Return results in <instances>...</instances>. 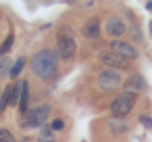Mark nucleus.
Here are the masks:
<instances>
[{"label":"nucleus","mask_w":152,"mask_h":142,"mask_svg":"<svg viewBox=\"0 0 152 142\" xmlns=\"http://www.w3.org/2000/svg\"><path fill=\"white\" fill-rule=\"evenodd\" d=\"M56 67H58V52L56 50H50V48L40 50L34 57V61H31V71L40 79H50L54 75Z\"/></svg>","instance_id":"obj_1"},{"label":"nucleus","mask_w":152,"mask_h":142,"mask_svg":"<svg viewBox=\"0 0 152 142\" xmlns=\"http://www.w3.org/2000/svg\"><path fill=\"white\" fill-rule=\"evenodd\" d=\"M56 52H58V59H65V61H69V59L75 57L77 44H75V38H73L71 29L69 32L67 29L58 32V36H56Z\"/></svg>","instance_id":"obj_2"},{"label":"nucleus","mask_w":152,"mask_h":142,"mask_svg":"<svg viewBox=\"0 0 152 142\" xmlns=\"http://www.w3.org/2000/svg\"><path fill=\"white\" fill-rule=\"evenodd\" d=\"M133 104H135V94L123 92V94H119L117 98H113V102H110V113H113V117H125L127 113H131Z\"/></svg>","instance_id":"obj_3"},{"label":"nucleus","mask_w":152,"mask_h":142,"mask_svg":"<svg viewBox=\"0 0 152 142\" xmlns=\"http://www.w3.org/2000/svg\"><path fill=\"white\" fill-rule=\"evenodd\" d=\"M119 86H121V73L117 69H110L108 67V69H104V71L98 73V88L102 92H113Z\"/></svg>","instance_id":"obj_4"},{"label":"nucleus","mask_w":152,"mask_h":142,"mask_svg":"<svg viewBox=\"0 0 152 142\" xmlns=\"http://www.w3.org/2000/svg\"><path fill=\"white\" fill-rule=\"evenodd\" d=\"M48 117H50V107L48 104H40V107H36V109H31V111L25 113L23 125L25 127H42Z\"/></svg>","instance_id":"obj_5"},{"label":"nucleus","mask_w":152,"mask_h":142,"mask_svg":"<svg viewBox=\"0 0 152 142\" xmlns=\"http://www.w3.org/2000/svg\"><path fill=\"white\" fill-rule=\"evenodd\" d=\"M110 50L117 52L119 57H123L125 61H133V59H137V50H135L129 42H125V40H121V38H117V40L110 42Z\"/></svg>","instance_id":"obj_6"},{"label":"nucleus","mask_w":152,"mask_h":142,"mask_svg":"<svg viewBox=\"0 0 152 142\" xmlns=\"http://www.w3.org/2000/svg\"><path fill=\"white\" fill-rule=\"evenodd\" d=\"M98 59H100V63H104V65L110 67V69H125V67H127V61H125L123 57H119L117 52H113V50L100 52Z\"/></svg>","instance_id":"obj_7"},{"label":"nucleus","mask_w":152,"mask_h":142,"mask_svg":"<svg viewBox=\"0 0 152 142\" xmlns=\"http://www.w3.org/2000/svg\"><path fill=\"white\" fill-rule=\"evenodd\" d=\"M125 92H129V94H140V92H144L146 90V79L142 77V75H129L127 79H125Z\"/></svg>","instance_id":"obj_8"},{"label":"nucleus","mask_w":152,"mask_h":142,"mask_svg":"<svg viewBox=\"0 0 152 142\" xmlns=\"http://www.w3.org/2000/svg\"><path fill=\"white\" fill-rule=\"evenodd\" d=\"M104 29H106V34H108V36H113V38L117 40V38H121V36L125 34V29H127V27H125V23H123L121 19H108V21H106V25H104Z\"/></svg>","instance_id":"obj_9"},{"label":"nucleus","mask_w":152,"mask_h":142,"mask_svg":"<svg viewBox=\"0 0 152 142\" xmlns=\"http://www.w3.org/2000/svg\"><path fill=\"white\" fill-rule=\"evenodd\" d=\"M81 32H83L86 38H98V36H100V19H98V17L88 19V21L83 23Z\"/></svg>","instance_id":"obj_10"},{"label":"nucleus","mask_w":152,"mask_h":142,"mask_svg":"<svg viewBox=\"0 0 152 142\" xmlns=\"http://www.w3.org/2000/svg\"><path fill=\"white\" fill-rule=\"evenodd\" d=\"M27 100H29V84L21 82V98H19V111L25 115L27 113Z\"/></svg>","instance_id":"obj_11"},{"label":"nucleus","mask_w":152,"mask_h":142,"mask_svg":"<svg viewBox=\"0 0 152 142\" xmlns=\"http://www.w3.org/2000/svg\"><path fill=\"white\" fill-rule=\"evenodd\" d=\"M108 127H110L113 134H123V132H127V123L123 121V117H113V119L108 121Z\"/></svg>","instance_id":"obj_12"},{"label":"nucleus","mask_w":152,"mask_h":142,"mask_svg":"<svg viewBox=\"0 0 152 142\" xmlns=\"http://www.w3.org/2000/svg\"><path fill=\"white\" fill-rule=\"evenodd\" d=\"M38 142H54V129L50 125H42L38 134Z\"/></svg>","instance_id":"obj_13"},{"label":"nucleus","mask_w":152,"mask_h":142,"mask_svg":"<svg viewBox=\"0 0 152 142\" xmlns=\"http://www.w3.org/2000/svg\"><path fill=\"white\" fill-rule=\"evenodd\" d=\"M11 92H13V86H7L4 92H2V96H0V115H2L4 109L11 104Z\"/></svg>","instance_id":"obj_14"},{"label":"nucleus","mask_w":152,"mask_h":142,"mask_svg":"<svg viewBox=\"0 0 152 142\" xmlns=\"http://www.w3.org/2000/svg\"><path fill=\"white\" fill-rule=\"evenodd\" d=\"M11 61H9V57L4 54V57H0V77H4V75H11Z\"/></svg>","instance_id":"obj_15"},{"label":"nucleus","mask_w":152,"mask_h":142,"mask_svg":"<svg viewBox=\"0 0 152 142\" xmlns=\"http://www.w3.org/2000/svg\"><path fill=\"white\" fill-rule=\"evenodd\" d=\"M23 65H25V59L21 57L17 63H13V67H11V77H17L21 71H23Z\"/></svg>","instance_id":"obj_16"},{"label":"nucleus","mask_w":152,"mask_h":142,"mask_svg":"<svg viewBox=\"0 0 152 142\" xmlns=\"http://www.w3.org/2000/svg\"><path fill=\"white\" fill-rule=\"evenodd\" d=\"M13 40H15V38H13V34H9V36H7V40L2 42V46H0V57H4V54L11 50V46H13Z\"/></svg>","instance_id":"obj_17"},{"label":"nucleus","mask_w":152,"mask_h":142,"mask_svg":"<svg viewBox=\"0 0 152 142\" xmlns=\"http://www.w3.org/2000/svg\"><path fill=\"white\" fill-rule=\"evenodd\" d=\"M19 98H21V84L13 86V92H11V104H19Z\"/></svg>","instance_id":"obj_18"},{"label":"nucleus","mask_w":152,"mask_h":142,"mask_svg":"<svg viewBox=\"0 0 152 142\" xmlns=\"http://www.w3.org/2000/svg\"><path fill=\"white\" fill-rule=\"evenodd\" d=\"M0 142H15V136H13L9 129H2V127H0Z\"/></svg>","instance_id":"obj_19"},{"label":"nucleus","mask_w":152,"mask_h":142,"mask_svg":"<svg viewBox=\"0 0 152 142\" xmlns=\"http://www.w3.org/2000/svg\"><path fill=\"white\" fill-rule=\"evenodd\" d=\"M63 125H65V123H63V121H61V119H54V121H52V125H50V127H52V129H54V132H58V129H63Z\"/></svg>","instance_id":"obj_20"},{"label":"nucleus","mask_w":152,"mask_h":142,"mask_svg":"<svg viewBox=\"0 0 152 142\" xmlns=\"http://www.w3.org/2000/svg\"><path fill=\"white\" fill-rule=\"evenodd\" d=\"M140 121H142L146 127H150V129H152V119H150V117H146V115H144V117H140Z\"/></svg>","instance_id":"obj_21"},{"label":"nucleus","mask_w":152,"mask_h":142,"mask_svg":"<svg viewBox=\"0 0 152 142\" xmlns=\"http://www.w3.org/2000/svg\"><path fill=\"white\" fill-rule=\"evenodd\" d=\"M67 2H71V4H73V2H77V0H67Z\"/></svg>","instance_id":"obj_22"},{"label":"nucleus","mask_w":152,"mask_h":142,"mask_svg":"<svg viewBox=\"0 0 152 142\" xmlns=\"http://www.w3.org/2000/svg\"><path fill=\"white\" fill-rule=\"evenodd\" d=\"M150 34H152V23H150Z\"/></svg>","instance_id":"obj_23"}]
</instances>
